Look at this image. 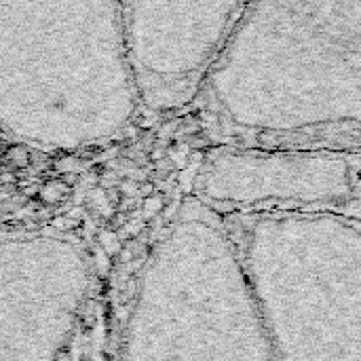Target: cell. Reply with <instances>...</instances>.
<instances>
[{
    "label": "cell",
    "instance_id": "cell-5",
    "mask_svg": "<svg viewBox=\"0 0 361 361\" xmlns=\"http://www.w3.org/2000/svg\"><path fill=\"white\" fill-rule=\"evenodd\" d=\"M192 195L218 216L319 214L361 218V152L212 146Z\"/></svg>",
    "mask_w": 361,
    "mask_h": 361
},
{
    "label": "cell",
    "instance_id": "cell-4",
    "mask_svg": "<svg viewBox=\"0 0 361 361\" xmlns=\"http://www.w3.org/2000/svg\"><path fill=\"white\" fill-rule=\"evenodd\" d=\"M129 361H277L222 216L188 197L146 264Z\"/></svg>",
    "mask_w": 361,
    "mask_h": 361
},
{
    "label": "cell",
    "instance_id": "cell-2",
    "mask_svg": "<svg viewBox=\"0 0 361 361\" xmlns=\"http://www.w3.org/2000/svg\"><path fill=\"white\" fill-rule=\"evenodd\" d=\"M142 108L121 0H0V131L74 152L127 133Z\"/></svg>",
    "mask_w": 361,
    "mask_h": 361
},
{
    "label": "cell",
    "instance_id": "cell-6",
    "mask_svg": "<svg viewBox=\"0 0 361 361\" xmlns=\"http://www.w3.org/2000/svg\"><path fill=\"white\" fill-rule=\"evenodd\" d=\"M250 0H121L142 108L173 112L203 82Z\"/></svg>",
    "mask_w": 361,
    "mask_h": 361
},
{
    "label": "cell",
    "instance_id": "cell-1",
    "mask_svg": "<svg viewBox=\"0 0 361 361\" xmlns=\"http://www.w3.org/2000/svg\"><path fill=\"white\" fill-rule=\"evenodd\" d=\"M199 97L212 146L361 152V0H250Z\"/></svg>",
    "mask_w": 361,
    "mask_h": 361
},
{
    "label": "cell",
    "instance_id": "cell-3",
    "mask_svg": "<svg viewBox=\"0 0 361 361\" xmlns=\"http://www.w3.org/2000/svg\"><path fill=\"white\" fill-rule=\"evenodd\" d=\"M277 361H361V218L231 214Z\"/></svg>",
    "mask_w": 361,
    "mask_h": 361
},
{
    "label": "cell",
    "instance_id": "cell-7",
    "mask_svg": "<svg viewBox=\"0 0 361 361\" xmlns=\"http://www.w3.org/2000/svg\"><path fill=\"white\" fill-rule=\"evenodd\" d=\"M63 195H66V188H63L61 184H49V186L42 190V197H44L47 201H59Z\"/></svg>",
    "mask_w": 361,
    "mask_h": 361
}]
</instances>
